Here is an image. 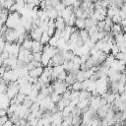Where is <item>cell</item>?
Returning <instances> with one entry per match:
<instances>
[{
  "instance_id": "cell-1",
  "label": "cell",
  "mask_w": 126,
  "mask_h": 126,
  "mask_svg": "<svg viewBox=\"0 0 126 126\" xmlns=\"http://www.w3.org/2000/svg\"><path fill=\"white\" fill-rule=\"evenodd\" d=\"M19 92H20V86L17 82H9L7 84V90L5 94L10 99L15 97L16 94H19Z\"/></svg>"
},
{
  "instance_id": "cell-2",
  "label": "cell",
  "mask_w": 126,
  "mask_h": 126,
  "mask_svg": "<svg viewBox=\"0 0 126 126\" xmlns=\"http://www.w3.org/2000/svg\"><path fill=\"white\" fill-rule=\"evenodd\" d=\"M52 87H53V89H54V92L55 93H57L58 94H63L66 91H67V89H68V85L65 83V81L64 82H60V81H55V82H53L52 84Z\"/></svg>"
},
{
  "instance_id": "cell-3",
  "label": "cell",
  "mask_w": 126,
  "mask_h": 126,
  "mask_svg": "<svg viewBox=\"0 0 126 126\" xmlns=\"http://www.w3.org/2000/svg\"><path fill=\"white\" fill-rule=\"evenodd\" d=\"M42 32H43V29H42L41 27H38V28H36L34 31H30V36H31V38H32V40L39 41Z\"/></svg>"
},
{
  "instance_id": "cell-4",
  "label": "cell",
  "mask_w": 126,
  "mask_h": 126,
  "mask_svg": "<svg viewBox=\"0 0 126 126\" xmlns=\"http://www.w3.org/2000/svg\"><path fill=\"white\" fill-rule=\"evenodd\" d=\"M10 106V98L6 95V94H0V109H5Z\"/></svg>"
},
{
  "instance_id": "cell-5",
  "label": "cell",
  "mask_w": 126,
  "mask_h": 126,
  "mask_svg": "<svg viewBox=\"0 0 126 126\" xmlns=\"http://www.w3.org/2000/svg\"><path fill=\"white\" fill-rule=\"evenodd\" d=\"M109 107H110V103H107V104H105V105L100 106V107L97 108V110H96V114H97V116L99 117V119H103V118H105V116H106V114H107V111H108V108H109Z\"/></svg>"
},
{
  "instance_id": "cell-6",
  "label": "cell",
  "mask_w": 126,
  "mask_h": 126,
  "mask_svg": "<svg viewBox=\"0 0 126 126\" xmlns=\"http://www.w3.org/2000/svg\"><path fill=\"white\" fill-rule=\"evenodd\" d=\"M65 28H66V24H65L63 18L58 16L55 19V29L57 31H59V32H63L65 30Z\"/></svg>"
},
{
  "instance_id": "cell-7",
  "label": "cell",
  "mask_w": 126,
  "mask_h": 126,
  "mask_svg": "<svg viewBox=\"0 0 126 126\" xmlns=\"http://www.w3.org/2000/svg\"><path fill=\"white\" fill-rule=\"evenodd\" d=\"M43 73V67H35L34 69L29 71V76L31 78H39V76Z\"/></svg>"
},
{
  "instance_id": "cell-8",
  "label": "cell",
  "mask_w": 126,
  "mask_h": 126,
  "mask_svg": "<svg viewBox=\"0 0 126 126\" xmlns=\"http://www.w3.org/2000/svg\"><path fill=\"white\" fill-rule=\"evenodd\" d=\"M42 49H43V44H41L40 41L32 40V53L42 52Z\"/></svg>"
},
{
  "instance_id": "cell-9",
  "label": "cell",
  "mask_w": 126,
  "mask_h": 126,
  "mask_svg": "<svg viewBox=\"0 0 126 126\" xmlns=\"http://www.w3.org/2000/svg\"><path fill=\"white\" fill-rule=\"evenodd\" d=\"M96 24H97L96 20L92 19V18H87L85 19V30H88L93 26H96Z\"/></svg>"
},
{
  "instance_id": "cell-10",
  "label": "cell",
  "mask_w": 126,
  "mask_h": 126,
  "mask_svg": "<svg viewBox=\"0 0 126 126\" xmlns=\"http://www.w3.org/2000/svg\"><path fill=\"white\" fill-rule=\"evenodd\" d=\"M79 36L82 38V40L84 41V42H87V41H89L90 40V35H89V33H88V31L87 30H80V32H79Z\"/></svg>"
},
{
  "instance_id": "cell-11",
  "label": "cell",
  "mask_w": 126,
  "mask_h": 126,
  "mask_svg": "<svg viewBox=\"0 0 126 126\" xmlns=\"http://www.w3.org/2000/svg\"><path fill=\"white\" fill-rule=\"evenodd\" d=\"M76 82V77L75 75L71 74V73H67V77L65 79V83L68 85V86H72L74 83Z\"/></svg>"
},
{
  "instance_id": "cell-12",
  "label": "cell",
  "mask_w": 126,
  "mask_h": 126,
  "mask_svg": "<svg viewBox=\"0 0 126 126\" xmlns=\"http://www.w3.org/2000/svg\"><path fill=\"white\" fill-rule=\"evenodd\" d=\"M75 27L78 30H84L85 29V19L77 18L75 21Z\"/></svg>"
},
{
  "instance_id": "cell-13",
  "label": "cell",
  "mask_w": 126,
  "mask_h": 126,
  "mask_svg": "<svg viewBox=\"0 0 126 126\" xmlns=\"http://www.w3.org/2000/svg\"><path fill=\"white\" fill-rule=\"evenodd\" d=\"M51 59V57L48 55V54H46V53H43L42 52V55H41V61H40V63L42 64V66L43 67H46L47 65H48V62H49V60Z\"/></svg>"
},
{
  "instance_id": "cell-14",
  "label": "cell",
  "mask_w": 126,
  "mask_h": 126,
  "mask_svg": "<svg viewBox=\"0 0 126 126\" xmlns=\"http://www.w3.org/2000/svg\"><path fill=\"white\" fill-rule=\"evenodd\" d=\"M49 39H50V36L48 35L47 32H42V34H41V37H40V40H39V41H40V43H41V44L45 45V44H47V43H48Z\"/></svg>"
},
{
  "instance_id": "cell-15",
  "label": "cell",
  "mask_w": 126,
  "mask_h": 126,
  "mask_svg": "<svg viewBox=\"0 0 126 126\" xmlns=\"http://www.w3.org/2000/svg\"><path fill=\"white\" fill-rule=\"evenodd\" d=\"M32 38H27V39H25L24 42L22 43V46H23L25 49L32 51Z\"/></svg>"
},
{
  "instance_id": "cell-16",
  "label": "cell",
  "mask_w": 126,
  "mask_h": 126,
  "mask_svg": "<svg viewBox=\"0 0 126 126\" xmlns=\"http://www.w3.org/2000/svg\"><path fill=\"white\" fill-rule=\"evenodd\" d=\"M49 96H50L51 101H52V102H54L55 104H56V103H57V102L62 98V95H61V94H57V93H55V92H53Z\"/></svg>"
},
{
  "instance_id": "cell-17",
  "label": "cell",
  "mask_w": 126,
  "mask_h": 126,
  "mask_svg": "<svg viewBox=\"0 0 126 126\" xmlns=\"http://www.w3.org/2000/svg\"><path fill=\"white\" fill-rule=\"evenodd\" d=\"M82 122V115L75 114L72 117V125H80Z\"/></svg>"
},
{
  "instance_id": "cell-18",
  "label": "cell",
  "mask_w": 126,
  "mask_h": 126,
  "mask_svg": "<svg viewBox=\"0 0 126 126\" xmlns=\"http://www.w3.org/2000/svg\"><path fill=\"white\" fill-rule=\"evenodd\" d=\"M46 14H47V17H48L49 19H51V20H55V19L58 17L57 11H56L54 8L51 9V10H49V11H46Z\"/></svg>"
},
{
  "instance_id": "cell-19",
  "label": "cell",
  "mask_w": 126,
  "mask_h": 126,
  "mask_svg": "<svg viewBox=\"0 0 126 126\" xmlns=\"http://www.w3.org/2000/svg\"><path fill=\"white\" fill-rule=\"evenodd\" d=\"M89 100L87 99V98H85V99H82V100H79V102H78V104L76 105L79 109H83V108H85V107H87V106H89Z\"/></svg>"
},
{
  "instance_id": "cell-20",
  "label": "cell",
  "mask_w": 126,
  "mask_h": 126,
  "mask_svg": "<svg viewBox=\"0 0 126 126\" xmlns=\"http://www.w3.org/2000/svg\"><path fill=\"white\" fill-rule=\"evenodd\" d=\"M76 81H78V82H83L84 80H86V78H85V71H81V70H79V72L76 74Z\"/></svg>"
},
{
  "instance_id": "cell-21",
  "label": "cell",
  "mask_w": 126,
  "mask_h": 126,
  "mask_svg": "<svg viewBox=\"0 0 126 126\" xmlns=\"http://www.w3.org/2000/svg\"><path fill=\"white\" fill-rule=\"evenodd\" d=\"M32 100L31 99V97L29 96V95H26V97H25V99H24V101H23V105L24 106H26L27 108H30L31 106H32Z\"/></svg>"
},
{
  "instance_id": "cell-22",
  "label": "cell",
  "mask_w": 126,
  "mask_h": 126,
  "mask_svg": "<svg viewBox=\"0 0 126 126\" xmlns=\"http://www.w3.org/2000/svg\"><path fill=\"white\" fill-rule=\"evenodd\" d=\"M29 109H30V112H33V113L37 112V111L39 110V101H35V102H32V106H31Z\"/></svg>"
},
{
  "instance_id": "cell-23",
  "label": "cell",
  "mask_w": 126,
  "mask_h": 126,
  "mask_svg": "<svg viewBox=\"0 0 126 126\" xmlns=\"http://www.w3.org/2000/svg\"><path fill=\"white\" fill-rule=\"evenodd\" d=\"M85 64H86V66H87V69H88V70H89V69H91V68H93L94 66H95L94 61V59H93V57H92V56H90V57L87 59V61L85 62Z\"/></svg>"
},
{
  "instance_id": "cell-24",
  "label": "cell",
  "mask_w": 126,
  "mask_h": 126,
  "mask_svg": "<svg viewBox=\"0 0 126 126\" xmlns=\"http://www.w3.org/2000/svg\"><path fill=\"white\" fill-rule=\"evenodd\" d=\"M20 119H21V118H20V116H19V115H18L16 112H15V113H14V114H13V115H12V116L9 118V120H10V121H11L13 124H17V125H19Z\"/></svg>"
},
{
  "instance_id": "cell-25",
  "label": "cell",
  "mask_w": 126,
  "mask_h": 126,
  "mask_svg": "<svg viewBox=\"0 0 126 126\" xmlns=\"http://www.w3.org/2000/svg\"><path fill=\"white\" fill-rule=\"evenodd\" d=\"M71 88H72V91H77V92L82 91V82L76 81V82L71 86Z\"/></svg>"
},
{
  "instance_id": "cell-26",
  "label": "cell",
  "mask_w": 126,
  "mask_h": 126,
  "mask_svg": "<svg viewBox=\"0 0 126 126\" xmlns=\"http://www.w3.org/2000/svg\"><path fill=\"white\" fill-rule=\"evenodd\" d=\"M114 60H115V57H114V55H112V54H108V55L106 56V58H105L104 62H105L107 65L111 66V64H112V62H113Z\"/></svg>"
},
{
  "instance_id": "cell-27",
  "label": "cell",
  "mask_w": 126,
  "mask_h": 126,
  "mask_svg": "<svg viewBox=\"0 0 126 126\" xmlns=\"http://www.w3.org/2000/svg\"><path fill=\"white\" fill-rule=\"evenodd\" d=\"M66 77H67V72L66 71H62L61 73H59L58 75H57V81H60V82H64L65 81V79H66Z\"/></svg>"
},
{
  "instance_id": "cell-28",
  "label": "cell",
  "mask_w": 126,
  "mask_h": 126,
  "mask_svg": "<svg viewBox=\"0 0 126 126\" xmlns=\"http://www.w3.org/2000/svg\"><path fill=\"white\" fill-rule=\"evenodd\" d=\"M57 42H58V38H56L55 36H51L47 44H48V45H50V46L56 47V46H57Z\"/></svg>"
},
{
  "instance_id": "cell-29",
  "label": "cell",
  "mask_w": 126,
  "mask_h": 126,
  "mask_svg": "<svg viewBox=\"0 0 126 126\" xmlns=\"http://www.w3.org/2000/svg\"><path fill=\"white\" fill-rule=\"evenodd\" d=\"M71 110H72V107H70L69 105H67L62 111H61V113H62V116L63 117H66V116H68L70 113H71Z\"/></svg>"
},
{
  "instance_id": "cell-30",
  "label": "cell",
  "mask_w": 126,
  "mask_h": 126,
  "mask_svg": "<svg viewBox=\"0 0 126 126\" xmlns=\"http://www.w3.org/2000/svg\"><path fill=\"white\" fill-rule=\"evenodd\" d=\"M106 101H107V103H113V101H114V99H115V94H107V96H106Z\"/></svg>"
},
{
  "instance_id": "cell-31",
  "label": "cell",
  "mask_w": 126,
  "mask_h": 126,
  "mask_svg": "<svg viewBox=\"0 0 126 126\" xmlns=\"http://www.w3.org/2000/svg\"><path fill=\"white\" fill-rule=\"evenodd\" d=\"M32 55H33V60L35 62H40L41 61L42 52H35V53H32Z\"/></svg>"
},
{
  "instance_id": "cell-32",
  "label": "cell",
  "mask_w": 126,
  "mask_h": 126,
  "mask_svg": "<svg viewBox=\"0 0 126 126\" xmlns=\"http://www.w3.org/2000/svg\"><path fill=\"white\" fill-rule=\"evenodd\" d=\"M90 83H91V80H90V79H86V80H84V81L82 82V90L87 91V89H88Z\"/></svg>"
},
{
  "instance_id": "cell-33",
  "label": "cell",
  "mask_w": 126,
  "mask_h": 126,
  "mask_svg": "<svg viewBox=\"0 0 126 126\" xmlns=\"http://www.w3.org/2000/svg\"><path fill=\"white\" fill-rule=\"evenodd\" d=\"M87 31H88V33H89V35H92V34L95 33V32L98 31V29H97V27H96V26H93V27H91L90 29H88Z\"/></svg>"
},
{
  "instance_id": "cell-34",
  "label": "cell",
  "mask_w": 126,
  "mask_h": 126,
  "mask_svg": "<svg viewBox=\"0 0 126 126\" xmlns=\"http://www.w3.org/2000/svg\"><path fill=\"white\" fill-rule=\"evenodd\" d=\"M118 52H119V48H118V46L116 45V43H114V44L112 45V47H111V54L115 56Z\"/></svg>"
},
{
  "instance_id": "cell-35",
  "label": "cell",
  "mask_w": 126,
  "mask_h": 126,
  "mask_svg": "<svg viewBox=\"0 0 126 126\" xmlns=\"http://www.w3.org/2000/svg\"><path fill=\"white\" fill-rule=\"evenodd\" d=\"M72 62L74 63V65H79L80 66V64H81V58H80V56L75 55L73 57V59H72Z\"/></svg>"
},
{
  "instance_id": "cell-36",
  "label": "cell",
  "mask_w": 126,
  "mask_h": 126,
  "mask_svg": "<svg viewBox=\"0 0 126 126\" xmlns=\"http://www.w3.org/2000/svg\"><path fill=\"white\" fill-rule=\"evenodd\" d=\"M111 21H112L113 24H120L121 18L119 17V15H115V16H113V17L111 18Z\"/></svg>"
},
{
  "instance_id": "cell-37",
  "label": "cell",
  "mask_w": 126,
  "mask_h": 126,
  "mask_svg": "<svg viewBox=\"0 0 126 126\" xmlns=\"http://www.w3.org/2000/svg\"><path fill=\"white\" fill-rule=\"evenodd\" d=\"M96 27H97L98 31H102V30H103V28L105 27V22H104V21H99V22H97Z\"/></svg>"
},
{
  "instance_id": "cell-38",
  "label": "cell",
  "mask_w": 126,
  "mask_h": 126,
  "mask_svg": "<svg viewBox=\"0 0 126 126\" xmlns=\"http://www.w3.org/2000/svg\"><path fill=\"white\" fill-rule=\"evenodd\" d=\"M79 93L80 92H77V91H71V94H70V100L74 99V98H77L79 96Z\"/></svg>"
},
{
  "instance_id": "cell-39",
  "label": "cell",
  "mask_w": 126,
  "mask_h": 126,
  "mask_svg": "<svg viewBox=\"0 0 126 126\" xmlns=\"http://www.w3.org/2000/svg\"><path fill=\"white\" fill-rule=\"evenodd\" d=\"M104 22H105V25L106 26H108V27H112V25H113V23H112V21H111V18H109V17H105V19H104Z\"/></svg>"
},
{
  "instance_id": "cell-40",
  "label": "cell",
  "mask_w": 126,
  "mask_h": 126,
  "mask_svg": "<svg viewBox=\"0 0 126 126\" xmlns=\"http://www.w3.org/2000/svg\"><path fill=\"white\" fill-rule=\"evenodd\" d=\"M123 0H115L114 1V5H115V7H117V8H121L122 6H123Z\"/></svg>"
},
{
  "instance_id": "cell-41",
  "label": "cell",
  "mask_w": 126,
  "mask_h": 126,
  "mask_svg": "<svg viewBox=\"0 0 126 126\" xmlns=\"http://www.w3.org/2000/svg\"><path fill=\"white\" fill-rule=\"evenodd\" d=\"M8 116L7 115H4V116H0V125H4L6 121H8Z\"/></svg>"
},
{
  "instance_id": "cell-42",
  "label": "cell",
  "mask_w": 126,
  "mask_h": 126,
  "mask_svg": "<svg viewBox=\"0 0 126 126\" xmlns=\"http://www.w3.org/2000/svg\"><path fill=\"white\" fill-rule=\"evenodd\" d=\"M119 98H120V100L122 101V102H126V94H119Z\"/></svg>"
},
{
  "instance_id": "cell-43",
  "label": "cell",
  "mask_w": 126,
  "mask_h": 126,
  "mask_svg": "<svg viewBox=\"0 0 126 126\" xmlns=\"http://www.w3.org/2000/svg\"><path fill=\"white\" fill-rule=\"evenodd\" d=\"M118 15H119V17L121 18V20H123V19H126V13H124L123 11H121V10H120Z\"/></svg>"
},
{
  "instance_id": "cell-44",
  "label": "cell",
  "mask_w": 126,
  "mask_h": 126,
  "mask_svg": "<svg viewBox=\"0 0 126 126\" xmlns=\"http://www.w3.org/2000/svg\"><path fill=\"white\" fill-rule=\"evenodd\" d=\"M80 70H81V71H87V70H88L85 63H81V64H80Z\"/></svg>"
},
{
  "instance_id": "cell-45",
  "label": "cell",
  "mask_w": 126,
  "mask_h": 126,
  "mask_svg": "<svg viewBox=\"0 0 126 126\" xmlns=\"http://www.w3.org/2000/svg\"><path fill=\"white\" fill-rule=\"evenodd\" d=\"M121 120L126 121V110L122 111V116H121Z\"/></svg>"
},
{
  "instance_id": "cell-46",
  "label": "cell",
  "mask_w": 126,
  "mask_h": 126,
  "mask_svg": "<svg viewBox=\"0 0 126 126\" xmlns=\"http://www.w3.org/2000/svg\"><path fill=\"white\" fill-rule=\"evenodd\" d=\"M120 25H121V27H122V28L126 27V19H123V20H121V22H120Z\"/></svg>"
},
{
  "instance_id": "cell-47",
  "label": "cell",
  "mask_w": 126,
  "mask_h": 126,
  "mask_svg": "<svg viewBox=\"0 0 126 126\" xmlns=\"http://www.w3.org/2000/svg\"><path fill=\"white\" fill-rule=\"evenodd\" d=\"M12 125H13V123L8 119V121H6V122H5V124H4L3 126H12Z\"/></svg>"
},
{
  "instance_id": "cell-48",
  "label": "cell",
  "mask_w": 126,
  "mask_h": 126,
  "mask_svg": "<svg viewBox=\"0 0 126 126\" xmlns=\"http://www.w3.org/2000/svg\"><path fill=\"white\" fill-rule=\"evenodd\" d=\"M120 10H121V11H123L124 13H126V4H123V6L120 8Z\"/></svg>"
},
{
  "instance_id": "cell-49",
  "label": "cell",
  "mask_w": 126,
  "mask_h": 126,
  "mask_svg": "<svg viewBox=\"0 0 126 126\" xmlns=\"http://www.w3.org/2000/svg\"><path fill=\"white\" fill-rule=\"evenodd\" d=\"M124 94H126V84H125V86H124Z\"/></svg>"
},
{
  "instance_id": "cell-50",
  "label": "cell",
  "mask_w": 126,
  "mask_h": 126,
  "mask_svg": "<svg viewBox=\"0 0 126 126\" xmlns=\"http://www.w3.org/2000/svg\"><path fill=\"white\" fill-rule=\"evenodd\" d=\"M96 1H97V0H92V2H93V3H94V2H96Z\"/></svg>"
},
{
  "instance_id": "cell-51",
  "label": "cell",
  "mask_w": 126,
  "mask_h": 126,
  "mask_svg": "<svg viewBox=\"0 0 126 126\" xmlns=\"http://www.w3.org/2000/svg\"><path fill=\"white\" fill-rule=\"evenodd\" d=\"M12 126H20V125H17V124H13Z\"/></svg>"
},
{
  "instance_id": "cell-52",
  "label": "cell",
  "mask_w": 126,
  "mask_h": 126,
  "mask_svg": "<svg viewBox=\"0 0 126 126\" xmlns=\"http://www.w3.org/2000/svg\"><path fill=\"white\" fill-rule=\"evenodd\" d=\"M123 3H124V4H126V0H123Z\"/></svg>"
},
{
  "instance_id": "cell-53",
  "label": "cell",
  "mask_w": 126,
  "mask_h": 126,
  "mask_svg": "<svg viewBox=\"0 0 126 126\" xmlns=\"http://www.w3.org/2000/svg\"><path fill=\"white\" fill-rule=\"evenodd\" d=\"M125 82H126V72H125Z\"/></svg>"
},
{
  "instance_id": "cell-54",
  "label": "cell",
  "mask_w": 126,
  "mask_h": 126,
  "mask_svg": "<svg viewBox=\"0 0 126 126\" xmlns=\"http://www.w3.org/2000/svg\"><path fill=\"white\" fill-rule=\"evenodd\" d=\"M99 1H102V0H99Z\"/></svg>"
}]
</instances>
